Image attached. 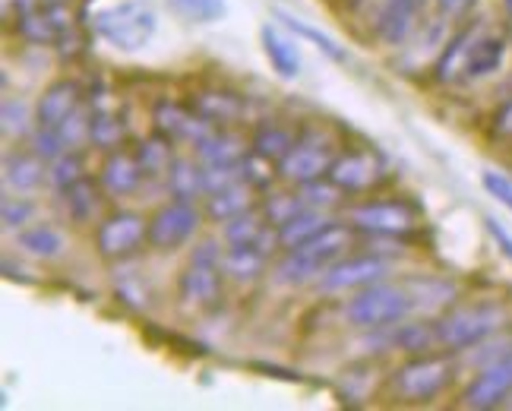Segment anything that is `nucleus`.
I'll return each mask as SVG.
<instances>
[{
    "label": "nucleus",
    "instance_id": "f257e3e1",
    "mask_svg": "<svg viewBox=\"0 0 512 411\" xmlns=\"http://www.w3.org/2000/svg\"><path fill=\"white\" fill-rule=\"evenodd\" d=\"M506 61V38L487 32L481 23L465 26L437 61L440 83H478L494 76Z\"/></svg>",
    "mask_w": 512,
    "mask_h": 411
},
{
    "label": "nucleus",
    "instance_id": "f03ea898",
    "mask_svg": "<svg viewBox=\"0 0 512 411\" xmlns=\"http://www.w3.org/2000/svg\"><path fill=\"white\" fill-rule=\"evenodd\" d=\"M83 23L117 51H140L155 35V13L143 0H86Z\"/></svg>",
    "mask_w": 512,
    "mask_h": 411
},
{
    "label": "nucleus",
    "instance_id": "7ed1b4c3",
    "mask_svg": "<svg viewBox=\"0 0 512 411\" xmlns=\"http://www.w3.org/2000/svg\"><path fill=\"white\" fill-rule=\"evenodd\" d=\"M348 247H351V231L339 222H329L320 234H313L310 241L285 253L282 263L275 266V279L282 285H304L323 276L336 260H342Z\"/></svg>",
    "mask_w": 512,
    "mask_h": 411
},
{
    "label": "nucleus",
    "instance_id": "20e7f679",
    "mask_svg": "<svg viewBox=\"0 0 512 411\" xmlns=\"http://www.w3.org/2000/svg\"><path fill=\"white\" fill-rule=\"evenodd\" d=\"M408 313H415V301H411L405 285H380L373 282L361 288L345 304V317L358 329H389L399 326Z\"/></svg>",
    "mask_w": 512,
    "mask_h": 411
},
{
    "label": "nucleus",
    "instance_id": "39448f33",
    "mask_svg": "<svg viewBox=\"0 0 512 411\" xmlns=\"http://www.w3.org/2000/svg\"><path fill=\"white\" fill-rule=\"evenodd\" d=\"M503 323H506L503 304H494V301L465 304V307L443 313L437 323V336L443 348L462 351V348L481 345L484 339H490L497 329H503Z\"/></svg>",
    "mask_w": 512,
    "mask_h": 411
},
{
    "label": "nucleus",
    "instance_id": "423d86ee",
    "mask_svg": "<svg viewBox=\"0 0 512 411\" xmlns=\"http://www.w3.org/2000/svg\"><path fill=\"white\" fill-rule=\"evenodd\" d=\"M336 159H339L336 140H332V136L320 127H304L298 133V140H294L291 152L279 165H275V171H279L282 181L304 187L310 181L326 178Z\"/></svg>",
    "mask_w": 512,
    "mask_h": 411
},
{
    "label": "nucleus",
    "instance_id": "0eeeda50",
    "mask_svg": "<svg viewBox=\"0 0 512 411\" xmlns=\"http://www.w3.org/2000/svg\"><path fill=\"white\" fill-rule=\"evenodd\" d=\"M225 253L219 250L215 241H203L190 253V263L181 272V282H177V291H181V301L193 310H206L219 304L222 295V276H225Z\"/></svg>",
    "mask_w": 512,
    "mask_h": 411
},
{
    "label": "nucleus",
    "instance_id": "6e6552de",
    "mask_svg": "<svg viewBox=\"0 0 512 411\" xmlns=\"http://www.w3.org/2000/svg\"><path fill=\"white\" fill-rule=\"evenodd\" d=\"M456 367L443 355H418L415 361H408L405 367L396 370L392 377V389H396L399 399L408 402H427L433 396L443 393V386L452 380Z\"/></svg>",
    "mask_w": 512,
    "mask_h": 411
},
{
    "label": "nucleus",
    "instance_id": "1a4fd4ad",
    "mask_svg": "<svg viewBox=\"0 0 512 411\" xmlns=\"http://www.w3.org/2000/svg\"><path fill=\"white\" fill-rule=\"evenodd\" d=\"M149 244V222L136 212L105 215L95 228V247L105 260H127Z\"/></svg>",
    "mask_w": 512,
    "mask_h": 411
},
{
    "label": "nucleus",
    "instance_id": "9d476101",
    "mask_svg": "<svg viewBox=\"0 0 512 411\" xmlns=\"http://www.w3.org/2000/svg\"><path fill=\"white\" fill-rule=\"evenodd\" d=\"M196 228H200V209L193 206V200H171L149 219V247L155 250H177L184 247Z\"/></svg>",
    "mask_w": 512,
    "mask_h": 411
},
{
    "label": "nucleus",
    "instance_id": "9b49d317",
    "mask_svg": "<svg viewBox=\"0 0 512 411\" xmlns=\"http://www.w3.org/2000/svg\"><path fill=\"white\" fill-rule=\"evenodd\" d=\"M348 219L367 234H408L418 225V212L405 200H367L354 206Z\"/></svg>",
    "mask_w": 512,
    "mask_h": 411
},
{
    "label": "nucleus",
    "instance_id": "f8f14e48",
    "mask_svg": "<svg viewBox=\"0 0 512 411\" xmlns=\"http://www.w3.org/2000/svg\"><path fill=\"white\" fill-rule=\"evenodd\" d=\"M383 174L386 168L380 162V155H373L367 149H351V152H339V159L332 162L326 178L342 193H364L373 184H380Z\"/></svg>",
    "mask_w": 512,
    "mask_h": 411
},
{
    "label": "nucleus",
    "instance_id": "ddd939ff",
    "mask_svg": "<svg viewBox=\"0 0 512 411\" xmlns=\"http://www.w3.org/2000/svg\"><path fill=\"white\" fill-rule=\"evenodd\" d=\"M509 396H512V351L497 358L490 367H484L481 377L468 383V389L462 393V405L475 411H487V408L503 405Z\"/></svg>",
    "mask_w": 512,
    "mask_h": 411
},
{
    "label": "nucleus",
    "instance_id": "4468645a",
    "mask_svg": "<svg viewBox=\"0 0 512 411\" xmlns=\"http://www.w3.org/2000/svg\"><path fill=\"white\" fill-rule=\"evenodd\" d=\"M389 272V266L380 257H342L332 263L323 279L320 288L323 291H351V288H367L373 282H380Z\"/></svg>",
    "mask_w": 512,
    "mask_h": 411
},
{
    "label": "nucleus",
    "instance_id": "2eb2a0df",
    "mask_svg": "<svg viewBox=\"0 0 512 411\" xmlns=\"http://www.w3.org/2000/svg\"><path fill=\"white\" fill-rule=\"evenodd\" d=\"M152 117H155V130H159L162 136H168L171 143L196 146L212 130L190 105H177V102H159Z\"/></svg>",
    "mask_w": 512,
    "mask_h": 411
},
{
    "label": "nucleus",
    "instance_id": "dca6fc26",
    "mask_svg": "<svg viewBox=\"0 0 512 411\" xmlns=\"http://www.w3.org/2000/svg\"><path fill=\"white\" fill-rule=\"evenodd\" d=\"M427 0H386L380 16H377V35L380 42L396 48L402 45L405 38L418 29L421 16H424Z\"/></svg>",
    "mask_w": 512,
    "mask_h": 411
},
{
    "label": "nucleus",
    "instance_id": "f3484780",
    "mask_svg": "<svg viewBox=\"0 0 512 411\" xmlns=\"http://www.w3.org/2000/svg\"><path fill=\"white\" fill-rule=\"evenodd\" d=\"M80 102H83L80 86H76L73 80H57L42 92V99H38L35 124L38 127H61L76 111H80Z\"/></svg>",
    "mask_w": 512,
    "mask_h": 411
},
{
    "label": "nucleus",
    "instance_id": "a211bd4d",
    "mask_svg": "<svg viewBox=\"0 0 512 411\" xmlns=\"http://www.w3.org/2000/svg\"><path fill=\"white\" fill-rule=\"evenodd\" d=\"M190 108L203 117L209 127H231L238 124L247 105L238 92H228V89H203L196 92L190 99Z\"/></svg>",
    "mask_w": 512,
    "mask_h": 411
},
{
    "label": "nucleus",
    "instance_id": "6ab92c4d",
    "mask_svg": "<svg viewBox=\"0 0 512 411\" xmlns=\"http://www.w3.org/2000/svg\"><path fill=\"white\" fill-rule=\"evenodd\" d=\"M146 171L136 159V152H127V149H111V155L105 159V168H102V187L111 193V197H130L136 193V187L143 184Z\"/></svg>",
    "mask_w": 512,
    "mask_h": 411
},
{
    "label": "nucleus",
    "instance_id": "aec40b11",
    "mask_svg": "<svg viewBox=\"0 0 512 411\" xmlns=\"http://www.w3.org/2000/svg\"><path fill=\"white\" fill-rule=\"evenodd\" d=\"M196 155H200V162L209 168H234V165H241L247 149L238 133H231L225 127H212L203 140L196 143Z\"/></svg>",
    "mask_w": 512,
    "mask_h": 411
},
{
    "label": "nucleus",
    "instance_id": "412c9836",
    "mask_svg": "<svg viewBox=\"0 0 512 411\" xmlns=\"http://www.w3.org/2000/svg\"><path fill=\"white\" fill-rule=\"evenodd\" d=\"M127 136L124 117L117 114L114 102L92 99V114H89V140L102 149H121Z\"/></svg>",
    "mask_w": 512,
    "mask_h": 411
},
{
    "label": "nucleus",
    "instance_id": "4be33fe9",
    "mask_svg": "<svg viewBox=\"0 0 512 411\" xmlns=\"http://www.w3.org/2000/svg\"><path fill=\"white\" fill-rule=\"evenodd\" d=\"M250 209H256V200H253V187L247 181H234L222 190L209 193V203H206L209 219L215 222H231Z\"/></svg>",
    "mask_w": 512,
    "mask_h": 411
},
{
    "label": "nucleus",
    "instance_id": "5701e85b",
    "mask_svg": "<svg viewBox=\"0 0 512 411\" xmlns=\"http://www.w3.org/2000/svg\"><path fill=\"white\" fill-rule=\"evenodd\" d=\"M263 38V51L269 57L272 70L282 76V80H294L301 73V54H298V42H291L288 35H282L279 29L263 26L260 29Z\"/></svg>",
    "mask_w": 512,
    "mask_h": 411
},
{
    "label": "nucleus",
    "instance_id": "b1692460",
    "mask_svg": "<svg viewBox=\"0 0 512 411\" xmlns=\"http://www.w3.org/2000/svg\"><path fill=\"white\" fill-rule=\"evenodd\" d=\"M45 159L38 155L35 149L26 152V149H16V152H7L4 159V181L7 187L13 190H35L45 178Z\"/></svg>",
    "mask_w": 512,
    "mask_h": 411
},
{
    "label": "nucleus",
    "instance_id": "393cba45",
    "mask_svg": "<svg viewBox=\"0 0 512 411\" xmlns=\"http://www.w3.org/2000/svg\"><path fill=\"white\" fill-rule=\"evenodd\" d=\"M61 197H64L67 215L76 225H89L92 219H98V212H102V190H98V184L89 178L61 190Z\"/></svg>",
    "mask_w": 512,
    "mask_h": 411
},
{
    "label": "nucleus",
    "instance_id": "a878e982",
    "mask_svg": "<svg viewBox=\"0 0 512 411\" xmlns=\"http://www.w3.org/2000/svg\"><path fill=\"white\" fill-rule=\"evenodd\" d=\"M225 276L234 279V282H253V279H260V272L266 266V250L263 247H256V244H231L225 250Z\"/></svg>",
    "mask_w": 512,
    "mask_h": 411
},
{
    "label": "nucleus",
    "instance_id": "bb28decb",
    "mask_svg": "<svg viewBox=\"0 0 512 411\" xmlns=\"http://www.w3.org/2000/svg\"><path fill=\"white\" fill-rule=\"evenodd\" d=\"M294 140H298V133H291L288 127L275 124V121H266V124L256 127L253 140H250V152L263 155V159H269L272 165H279L291 152Z\"/></svg>",
    "mask_w": 512,
    "mask_h": 411
},
{
    "label": "nucleus",
    "instance_id": "cd10ccee",
    "mask_svg": "<svg viewBox=\"0 0 512 411\" xmlns=\"http://www.w3.org/2000/svg\"><path fill=\"white\" fill-rule=\"evenodd\" d=\"M165 181H168L171 197L193 200V197H200V193H206V165L200 168L187 159H174L165 174Z\"/></svg>",
    "mask_w": 512,
    "mask_h": 411
},
{
    "label": "nucleus",
    "instance_id": "c85d7f7f",
    "mask_svg": "<svg viewBox=\"0 0 512 411\" xmlns=\"http://www.w3.org/2000/svg\"><path fill=\"white\" fill-rule=\"evenodd\" d=\"M16 241L35 260H54V257H61L64 247H67L64 234L57 231L54 225H32L26 231H19Z\"/></svg>",
    "mask_w": 512,
    "mask_h": 411
},
{
    "label": "nucleus",
    "instance_id": "c756f323",
    "mask_svg": "<svg viewBox=\"0 0 512 411\" xmlns=\"http://www.w3.org/2000/svg\"><path fill=\"white\" fill-rule=\"evenodd\" d=\"M326 225H329V219L323 215V209H310V206H307L304 212L294 215V219H288L285 225L275 228V234H279V244H282L285 250H291V247H298V244L310 241L313 234H320Z\"/></svg>",
    "mask_w": 512,
    "mask_h": 411
},
{
    "label": "nucleus",
    "instance_id": "7c9ffc66",
    "mask_svg": "<svg viewBox=\"0 0 512 411\" xmlns=\"http://www.w3.org/2000/svg\"><path fill=\"white\" fill-rule=\"evenodd\" d=\"M405 288L415 301V310H443L456 301V285L446 279H411Z\"/></svg>",
    "mask_w": 512,
    "mask_h": 411
},
{
    "label": "nucleus",
    "instance_id": "2f4dec72",
    "mask_svg": "<svg viewBox=\"0 0 512 411\" xmlns=\"http://www.w3.org/2000/svg\"><path fill=\"white\" fill-rule=\"evenodd\" d=\"M282 19V26L288 29V32H294V35H301V38H307V42H313L317 45L329 61H336V64H345L348 61V54H345V48L342 45H336V38H329L326 32H320V29H313V26H307L304 19H298V16H291V13H275Z\"/></svg>",
    "mask_w": 512,
    "mask_h": 411
},
{
    "label": "nucleus",
    "instance_id": "473e14b6",
    "mask_svg": "<svg viewBox=\"0 0 512 411\" xmlns=\"http://www.w3.org/2000/svg\"><path fill=\"white\" fill-rule=\"evenodd\" d=\"M269 222L260 219L253 209L238 215V219H231L225 222V238L228 244H256V247H263L266 250V238H269Z\"/></svg>",
    "mask_w": 512,
    "mask_h": 411
},
{
    "label": "nucleus",
    "instance_id": "72a5a7b5",
    "mask_svg": "<svg viewBox=\"0 0 512 411\" xmlns=\"http://www.w3.org/2000/svg\"><path fill=\"white\" fill-rule=\"evenodd\" d=\"M171 140L162 133H155L152 140L140 143V149H136V159H140L143 171H146V178H159V174H168L171 168Z\"/></svg>",
    "mask_w": 512,
    "mask_h": 411
},
{
    "label": "nucleus",
    "instance_id": "f704fd0d",
    "mask_svg": "<svg viewBox=\"0 0 512 411\" xmlns=\"http://www.w3.org/2000/svg\"><path fill=\"white\" fill-rule=\"evenodd\" d=\"M399 348L405 351H415V355H424V351L437 348L440 345V336H437V323H399L396 336H392Z\"/></svg>",
    "mask_w": 512,
    "mask_h": 411
},
{
    "label": "nucleus",
    "instance_id": "c9c22d12",
    "mask_svg": "<svg viewBox=\"0 0 512 411\" xmlns=\"http://www.w3.org/2000/svg\"><path fill=\"white\" fill-rule=\"evenodd\" d=\"M168 7L187 23H219L225 16V0H168Z\"/></svg>",
    "mask_w": 512,
    "mask_h": 411
},
{
    "label": "nucleus",
    "instance_id": "e433bc0d",
    "mask_svg": "<svg viewBox=\"0 0 512 411\" xmlns=\"http://www.w3.org/2000/svg\"><path fill=\"white\" fill-rule=\"evenodd\" d=\"M48 178H51V184L57 187V190H67L70 184H76V181H83L86 174H83V159L76 152H64V155H57L54 159V165H51V171H48Z\"/></svg>",
    "mask_w": 512,
    "mask_h": 411
},
{
    "label": "nucleus",
    "instance_id": "4c0bfd02",
    "mask_svg": "<svg viewBox=\"0 0 512 411\" xmlns=\"http://www.w3.org/2000/svg\"><path fill=\"white\" fill-rule=\"evenodd\" d=\"M307 209V203H304V197H294V193H275V197H269L266 200V206H263V212H266V222L269 225H285L288 219H294L298 212H304Z\"/></svg>",
    "mask_w": 512,
    "mask_h": 411
},
{
    "label": "nucleus",
    "instance_id": "58836bf2",
    "mask_svg": "<svg viewBox=\"0 0 512 411\" xmlns=\"http://www.w3.org/2000/svg\"><path fill=\"white\" fill-rule=\"evenodd\" d=\"M339 187L336 184H332L329 178L323 181H310V184H304V190H301V197H304V203L310 206V209H329V206H336L339 203Z\"/></svg>",
    "mask_w": 512,
    "mask_h": 411
},
{
    "label": "nucleus",
    "instance_id": "ea45409f",
    "mask_svg": "<svg viewBox=\"0 0 512 411\" xmlns=\"http://www.w3.org/2000/svg\"><path fill=\"white\" fill-rule=\"evenodd\" d=\"M29 105L23 99H4V133L7 136H23L29 130Z\"/></svg>",
    "mask_w": 512,
    "mask_h": 411
},
{
    "label": "nucleus",
    "instance_id": "a19ab883",
    "mask_svg": "<svg viewBox=\"0 0 512 411\" xmlns=\"http://www.w3.org/2000/svg\"><path fill=\"white\" fill-rule=\"evenodd\" d=\"M32 143H35V152L42 155V159H51V162L57 159V155L67 152V143H64V136L57 127H38Z\"/></svg>",
    "mask_w": 512,
    "mask_h": 411
},
{
    "label": "nucleus",
    "instance_id": "79ce46f5",
    "mask_svg": "<svg viewBox=\"0 0 512 411\" xmlns=\"http://www.w3.org/2000/svg\"><path fill=\"white\" fill-rule=\"evenodd\" d=\"M481 184H484V190L490 193V197H494L497 203H503L512 212V178H509V174H503V171H484Z\"/></svg>",
    "mask_w": 512,
    "mask_h": 411
},
{
    "label": "nucleus",
    "instance_id": "37998d69",
    "mask_svg": "<svg viewBox=\"0 0 512 411\" xmlns=\"http://www.w3.org/2000/svg\"><path fill=\"white\" fill-rule=\"evenodd\" d=\"M4 225L7 228H23L32 219V203L23 197H4Z\"/></svg>",
    "mask_w": 512,
    "mask_h": 411
},
{
    "label": "nucleus",
    "instance_id": "c03bdc74",
    "mask_svg": "<svg viewBox=\"0 0 512 411\" xmlns=\"http://www.w3.org/2000/svg\"><path fill=\"white\" fill-rule=\"evenodd\" d=\"M487 231H490V238H494L497 241V247H500V253H503V257L512 263V234L497 222V219H487Z\"/></svg>",
    "mask_w": 512,
    "mask_h": 411
},
{
    "label": "nucleus",
    "instance_id": "a18cd8bd",
    "mask_svg": "<svg viewBox=\"0 0 512 411\" xmlns=\"http://www.w3.org/2000/svg\"><path fill=\"white\" fill-rule=\"evenodd\" d=\"M437 4H440V10L446 16H462V13H468L471 7H475V0H437Z\"/></svg>",
    "mask_w": 512,
    "mask_h": 411
},
{
    "label": "nucleus",
    "instance_id": "49530a36",
    "mask_svg": "<svg viewBox=\"0 0 512 411\" xmlns=\"http://www.w3.org/2000/svg\"><path fill=\"white\" fill-rule=\"evenodd\" d=\"M38 4H42V7H64L67 0H38Z\"/></svg>",
    "mask_w": 512,
    "mask_h": 411
},
{
    "label": "nucleus",
    "instance_id": "de8ad7c7",
    "mask_svg": "<svg viewBox=\"0 0 512 411\" xmlns=\"http://www.w3.org/2000/svg\"><path fill=\"white\" fill-rule=\"evenodd\" d=\"M506 13H509V19H512V0H506Z\"/></svg>",
    "mask_w": 512,
    "mask_h": 411
}]
</instances>
